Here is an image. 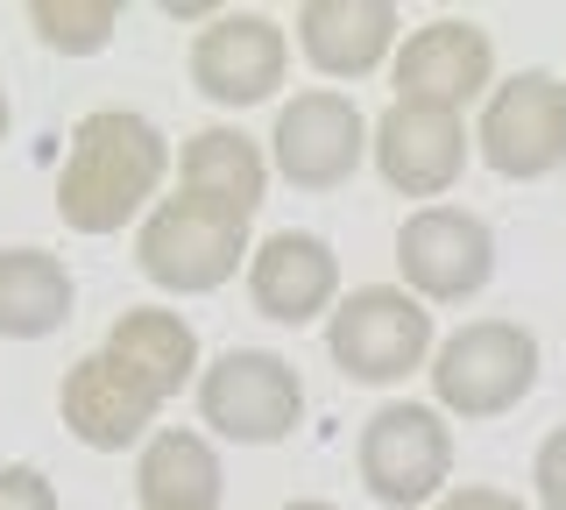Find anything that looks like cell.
Segmentation results:
<instances>
[{"mask_svg":"<svg viewBox=\"0 0 566 510\" xmlns=\"http://www.w3.org/2000/svg\"><path fill=\"white\" fill-rule=\"evenodd\" d=\"M403 14L389 0H305L297 8V50L326 79H368L397 50Z\"/></svg>","mask_w":566,"mask_h":510,"instance_id":"9a60e30c","label":"cell"},{"mask_svg":"<svg viewBox=\"0 0 566 510\" xmlns=\"http://www.w3.org/2000/svg\"><path fill=\"white\" fill-rule=\"evenodd\" d=\"M432 510H531V503H517L510 489H489V482H468V489H447Z\"/></svg>","mask_w":566,"mask_h":510,"instance_id":"603a6c76","label":"cell"},{"mask_svg":"<svg viewBox=\"0 0 566 510\" xmlns=\"http://www.w3.org/2000/svg\"><path fill=\"white\" fill-rule=\"evenodd\" d=\"M248 298L276 326H312L318 312L340 305V256L326 235L276 227L262 249H248Z\"/></svg>","mask_w":566,"mask_h":510,"instance_id":"4fadbf2b","label":"cell"},{"mask_svg":"<svg viewBox=\"0 0 566 510\" xmlns=\"http://www.w3.org/2000/svg\"><path fill=\"white\" fill-rule=\"evenodd\" d=\"M474 149L495 178H553L566 164V79L559 72H517L489 93Z\"/></svg>","mask_w":566,"mask_h":510,"instance_id":"52a82bcc","label":"cell"},{"mask_svg":"<svg viewBox=\"0 0 566 510\" xmlns=\"http://www.w3.org/2000/svg\"><path fill=\"white\" fill-rule=\"evenodd\" d=\"M291 72V43L270 14L255 8H220L191 43V85L212 100V107H262V100L283 85Z\"/></svg>","mask_w":566,"mask_h":510,"instance_id":"7c38bea8","label":"cell"},{"mask_svg":"<svg viewBox=\"0 0 566 510\" xmlns=\"http://www.w3.org/2000/svg\"><path fill=\"white\" fill-rule=\"evenodd\" d=\"M468 121L447 114V107H418V100H389L368 128V156H376L382 185L403 191V199H439V191L460 185L468 170Z\"/></svg>","mask_w":566,"mask_h":510,"instance_id":"8fae6325","label":"cell"},{"mask_svg":"<svg viewBox=\"0 0 566 510\" xmlns=\"http://www.w3.org/2000/svg\"><path fill=\"white\" fill-rule=\"evenodd\" d=\"M164 391H156L149 376L128 362V355H114V347H93V355H78L64 368V383H57V418H64V433L78 439V447H93V454H120V447H135V439H149L156 426V412H164Z\"/></svg>","mask_w":566,"mask_h":510,"instance_id":"ba28073f","label":"cell"},{"mask_svg":"<svg viewBox=\"0 0 566 510\" xmlns=\"http://www.w3.org/2000/svg\"><path fill=\"white\" fill-rule=\"evenodd\" d=\"M135 262H142V277H149L156 291H177V298L220 291L248 262V220L191 199V191L156 199L149 220H142V235H135Z\"/></svg>","mask_w":566,"mask_h":510,"instance_id":"277c9868","label":"cell"},{"mask_svg":"<svg viewBox=\"0 0 566 510\" xmlns=\"http://www.w3.org/2000/svg\"><path fill=\"white\" fill-rule=\"evenodd\" d=\"M220 497H227V475H220V454H212L206 433H185V426L149 433V447L135 461L142 510H220Z\"/></svg>","mask_w":566,"mask_h":510,"instance_id":"2e32d148","label":"cell"},{"mask_svg":"<svg viewBox=\"0 0 566 510\" xmlns=\"http://www.w3.org/2000/svg\"><path fill=\"white\" fill-rule=\"evenodd\" d=\"M29 29L57 58H99L120 29V8L114 0H29Z\"/></svg>","mask_w":566,"mask_h":510,"instance_id":"ffe728a7","label":"cell"},{"mask_svg":"<svg viewBox=\"0 0 566 510\" xmlns=\"http://www.w3.org/2000/svg\"><path fill=\"white\" fill-rule=\"evenodd\" d=\"M199 418L234 447H276L305 418V383L270 347H227L199 368Z\"/></svg>","mask_w":566,"mask_h":510,"instance_id":"5b68a950","label":"cell"},{"mask_svg":"<svg viewBox=\"0 0 566 510\" xmlns=\"http://www.w3.org/2000/svg\"><path fill=\"white\" fill-rule=\"evenodd\" d=\"M170 170V143L149 114L135 107H99L71 128L64 178H57V220L71 235H114L156 199Z\"/></svg>","mask_w":566,"mask_h":510,"instance_id":"6da1fadb","label":"cell"},{"mask_svg":"<svg viewBox=\"0 0 566 510\" xmlns=\"http://www.w3.org/2000/svg\"><path fill=\"white\" fill-rule=\"evenodd\" d=\"M538 391V341L517 320H468L432 347V397L453 418H503Z\"/></svg>","mask_w":566,"mask_h":510,"instance_id":"7a4b0ae2","label":"cell"},{"mask_svg":"<svg viewBox=\"0 0 566 510\" xmlns=\"http://www.w3.org/2000/svg\"><path fill=\"white\" fill-rule=\"evenodd\" d=\"M0 510H57V482L35 461H8L0 468Z\"/></svg>","mask_w":566,"mask_h":510,"instance_id":"44dd1931","label":"cell"},{"mask_svg":"<svg viewBox=\"0 0 566 510\" xmlns=\"http://www.w3.org/2000/svg\"><path fill=\"white\" fill-rule=\"evenodd\" d=\"M276 510H340V503H318V497H297V503H276Z\"/></svg>","mask_w":566,"mask_h":510,"instance_id":"d4e9b609","label":"cell"},{"mask_svg":"<svg viewBox=\"0 0 566 510\" xmlns=\"http://www.w3.org/2000/svg\"><path fill=\"white\" fill-rule=\"evenodd\" d=\"M368 156V121L347 93L312 85V93L283 100L276 128H270V164L291 178L297 191H340Z\"/></svg>","mask_w":566,"mask_h":510,"instance_id":"30bf717a","label":"cell"},{"mask_svg":"<svg viewBox=\"0 0 566 510\" xmlns=\"http://www.w3.org/2000/svg\"><path fill=\"white\" fill-rule=\"evenodd\" d=\"M495 79V43L489 29L460 22V14H439L403 37L397 50V100H418V107H447L460 114L468 100H482Z\"/></svg>","mask_w":566,"mask_h":510,"instance_id":"5bb4252c","label":"cell"},{"mask_svg":"<svg viewBox=\"0 0 566 510\" xmlns=\"http://www.w3.org/2000/svg\"><path fill=\"white\" fill-rule=\"evenodd\" d=\"M106 347L128 355L164 397H177L185 383H199V333H191V320H185V312H170V305L120 312V320L106 326Z\"/></svg>","mask_w":566,"mask_h":510,"instance_id":"d6986e66","label":"cell"},{"mask_svg":"<svg viewBox=\"0 0 566 510\" xmlns=\"http://www.w3.org/2000/svg\"><path fill=\"white\" fill-rule=\"evenodd\" d=\"M531 489H538L545 510H566V426H553L531 454Z\"/></svg>","mask_w":566,"mask_h":510,"instance_id":"7402d4cb","label":"cell"},{"mask_svg":"<svg viewBox=\"0 0 566 510\" xmlns=\"http://www.w3.org/2000/svg\"><path fill=\"white\" fill-rule=\"evenodd\" d=\"M164 14H170V22H212L220 8H191V0H164Z\"/></svg>","mask_w":566,"mask_h":510,"instance_id":"cb8c5ba5","label":"cell"},{"mask_svg":"<svg viewBox=\"0 0 566 510\" xmlns=\"http://www.w3.org/2000/svg\"><path fill=\"white\" fill-rule=\"evenodd\" d=\"M78 284H71L64 256L50 249H0V333L8 341H50L71 326Z\"/></svg>","mask_w":566,"mask_h":510,"instance_id":"ac0fdd59","label":"cell"},{"mask_svg":"<svg viewBox=\"0 0 566 510\" xmlns=\"http://www.w3.org/2000/svg\"><path fill=\"white\" fill-rule=\"evenodd\" d=\"M397 270L403 291L424 305H460L495 277V235L468 206H418L397 227Z\"/></svg>","mask_w":566,"mask_h":510,"instance_id":"9c48e42d","label":"cell"},{"mask_svg":"<svg viewBox=\"0 0 566 510\" xmlns=\"http://www.w3.org/2000/svg\"><path fill=\"white\" fill-rule=\"evenodd\" d=\"M326 355L354 383H403L432 355V312L403 284H361L326 312Z\"/></svg>","mask_w":566,"mask_h":510,"instance_id":"8992f818","label":"cell"},{"mask_svg":"<svg viewBox=\"0 0 566 510\" xmlns=\"http://www.w3.org/2000/svg\"><path fill=\"white\" fill-rule=\"evenodd\" d=\"M177 178H185L191 199L220 206V214L234 220H255L262 191H270V156L248 143L241 128H199L177 156Z\"/></svg>","mask_w":566,"mask_h":510,"instance_id":"e0dca14e","label":"cell"},{"mask_svg":"<svg viewBox=\"0 0 566 510\" xmlns=\"http://www.w3.org/2000/svg\"><path fill=\"white\" fill-rule=\"evenodd\" d=\"M361 489L389 510H432L453 475V426L439 404H382L354 439Z\"/></svg>","mask_w":566,"mask_h":510,"instance_id":"3957f363","label":"cell"},{"mask_svg":"<svg viewBox=\"0 0 566 510\" xmlns=\"http://www.w3.org/2000/svg\"><path fill=\"white\" fill-rule=\"evenodd\" d=\"M8 121H14V114H8V93H0V143H8Z\"/></svg>","mask_w":566,"mask_h":510,"instance_id":"484cf974","label":"cell"}]
</instances>
